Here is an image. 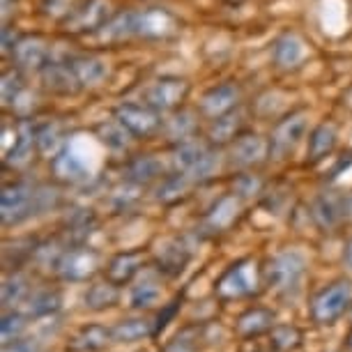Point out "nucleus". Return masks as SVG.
I'll list each match as a JSON object with an SVG mask.
<instances>
[{
    "label": "nucleus",
    "instance_id": "f257e3e1",
    "mask_svg": "<svg viewBox=\"0 0 352 352\" xmlns=\"http://www.w3.org/2000/svg\"><path fill=\"white\" fill-rule=\"evenodd\" d=\"M58 205V191L30 182H14L3 187L0 196V217L5 226H19L28 219L49 212Z\"/></svg>",
    "mask_w": 352,
    "mask_h": 352
},
{
    "label": "nucleus",
    "instance_id": "f03ea898",
    "mask_svg": "<svg viewBox=\"0 0 352 352\" xmlns=\"http://www.w3.org/2000/svg\"><path fill=\"white\" fill-rule=\"evenodd\" d=\"M352 307V281L348 278H338V281L324 285L318 290L311 300L309 316L318 327H329L336 324L341 318L348 314Z\"/></svg>",
    "mask_w": 352,
    "mask_h": 352
},
{
    "label": "nucleus",
    "instance_id": "7ed1b4c3",
    "mask_svg": "<svg viewBox=\"0 0 352 352\" xmlns=\"http://www.w3.org/2000/svg\"><path fill=\"white\" fill-rule=\"evenodd\" d=\"M307 261L297 251H281L263 267V281L278 295H295L302 285Z\"/></svg>",
    "mask_w": 352,
    "mask_h": 352
},
{
    "label": "nucleus",
    "instance_id": "20e7f679",
    "mask_svg": "<svg viewBox=\"0 0 352 352\" xmlns=\"http://www.w3.org/2000/svg\"><path fill=\"white\" fill-rule=\"evenodd\" d=\"M263 281V272L254 261H237L223 272L221 278L214 285L219 300H244V297L256 295Z\"/></svg>",
    "mask_w": 352,
    "mask_h": 352
},
{
    "label": "nucleus",
    "instance_id": "39448f33",
    "mask_svg": "<svg viewBox=\"0 0 352 352\" xmlns=\"http://www.w3.org/2000/svg\"><path fill=\"white\" fill-rule=\"evenodd\" d=\"M102 270V254L85 244H74L63 254L58 265V276L69 283H83Z\"/></svg>",
    "mask_w": 352,
    "mask_h": 352
},
{
    "label": "nucleus",
    "instance_id": "423d86ee",
    "mask_svg": "<svg viewBox=\"0 0 352 352\" xmlns=\"http://www.w3.org/2000/svg\"><path fill=\"white\" fill-rule=\"evenodd\" d=\"M116 120L129 131V136L148 138L162 129V120H159V111L152 109L150 104H120L116 109Z\"/></svg>",
    "mask_w": 352,
    "mask_h": 352
},
{
    "label": "nucleus",
    "instance_id": "0eeeda50",
    "mask_svg": "<svg viewBox=\"0 0 352 352\" xmlns=\"http://www.w3.org/2000/svg\"><path fill=\"white\" fill-rule=\"evenodd\" d=\"M304 129H307V116H304L302 111L285 116L274 127V131H272L270 157H274V159L288 157L292 148H295V145L300 143V138L304 136Z\"/></svg>",
    "mask_w": 352,
    "mask_h": 352
},
{
    "label": "nucleus",
    "instance_id": "6e6552de",
    "mask_svg": "<svg viewBox=\"0 0 352 352\" xmlns=\"http://www.w3.org/2000/svg\"><path fill=\"white\" fill-rule=\"evenodd\" d=\"M189 97V83L184 78L177 76H166L159 78L157 83H152V88L145 95L148 102L155 111H175L177 106L184 104V99Z\"/></svg>",
    "mask_w": 352,
    "mask_h": 352
},
{
    "label": "nucleus",
    "instance_id": "1a4fd4ad",
    "mask_svg": "<svg viewBox=\"0 0 352 352\" xmlns=\"http://www.w3.org/2000/svg\"><path fill=\"white\" fill-rule=\"evenodd\" d=\"M270 157V141L261 134H240L232 141L230 148V162L235 168H254L261 166Z\"/></svg>",
    "mask_w": 352,
    "mask_h": 352
},
{
    "label": "nucleus",
    "instance_id": "9d476101",
    "mask_svg": "<svg viewBox=\"0 0 352 352\" xmlns=\"http://www.w3.org/2000/svg\"><path fill=\"white\" fill-rule=\"evenodd\" d=\"M111 16V0H88L83 3L76 12H72L67 16V25L69 32H92V30H102L104 23L109 21Z\"/></svg>",
    "mask_w": 352,
    "mask_h": 352
},
{
    "label": "nucleus",
    "instance_id": "9b49d317",
    "mask_svg": "<svg viewBox=\"0 0 352 352\" xmlns=\"http://www.w3.org/2000/svg\"><path fill=\"white\" fill-rule=\"evenodd\" d=\"M242 214V198L237 194H226L219 201L212 205L210 212L203 219V228L212 232V235H219V232H226L232 223L240 219Z\"/></svg>",
    "mask_w": 352,
    "mask_h": 352
},
{
    "label": "nucleus",
    "instance_id": "f8f14e48",
    "mask_svg": "<svg viewBox=\"0 0 352 352\" xmlns=\"http://www.w3.org/2000/svg\"><path fill=\"white\" fill-rule=\"evenodd\" d=\"M12 60L16 63L19 69H37L42 72L44 65L51 60L49 44L39 35H25L16 42L12 49Z\"/></svg>",
    "mask_w": 352,
    "mask_h": 352
},
{
    "label": "nucleus",
    "instance_id": "ddd939ff",
    "mask_svg": "<svg viewBox=\"0 0 352 352\" xmlns=\"http://www.w3.org/2000/svg\"><path fill=\"white\" fill-rule=\"evenodd\" d=\"M237 104H240V88L235 83H221L210 92H205L201 102V113L205 118L217 120V118L226 116V113L235 111Z\"/></svg>",
    "mask_w": 352,
    "mask_h": 352
},
{
    "label": "nucleus",
    "instance_id": "4468645a",
    "mask_svg": "<svg viewBox=\"0 0 352 352\" xmlns=\"http://www.w3.org/2000/svg\"><path fill=\"white\" fill-rule=\"evenodd\" d=\"M143 263H145L143 251H122V254L111 258L109 265H106V270H104V274L111 283H116L122 288V285L134 281V276L141 272Z\"/></svg>",
    "mask_w": 352,
    "mask_h": 352
},
{
    "label": "nucleus",
    "instance_id": "2eb2a0df",
    "mask_svg": "<svg viewBox=\"0 0 352 352\" xmlns=\"http://www.w3.org/2000/svg\"><path fill=\"white\" fill-rule=\"evenodd\" d=\"M113 341V329L104 327V324L90 322L83 324L74 336L69 338L67 350L69 352H102L109 348Z\"/></svg>",
    "mask_w": 352,
    "mask_h": 352
},
{
    "label": "nucleus",
    "instance_id": "dca6fc26",
    "mask_svg": "<svg viewBox=\"0 0 352 352\" xmlns=\"http://www.w3.org/2000/svg\"><path fill=\"white\" fill-rule=\"evenodd\" d=\"M311 214H314L316 223L322 230H336L348 219L345 217V196H336V194L318 196Z\"/></svg>",
    "mask_w": 352,
    "mask_h": 352
},
{
    "label": "nucleus",
    "instance_id": "f3484780",
    "mask_svg": "<svg viewBox=\"0 0 352 352\" xmlns=\"http://www.w3.org/2000/svg\"><path fill=\"white\" fill-rule=\"evenodd\" d=\"M51 170L56 180L65 184H81L88 180V168H85L83 159L69 148H63L56 157H51Z\"/></svg>",
    "mask_w": 352,
    "mask_h": 352
},
{
    "label": "nucleus",
    "instance_id": "a211bd4d",
    "mask_svg": "<svg viewBox=\"0 0 352 352\" xmlns=\"http://www.w3.org/2000/svg\"><path fill=\"white\" fill-rule=\"evenodd\" d=\"M189 258H191V251L184 247L180 240H166L159 244L155 263H157V270L164 272L166 276H177L187 267Z\"/></svg>",
    "mask_w": 352,
    "mask_h": 352
},
{
    "label": "nucleus",
    "instance_id": "6ab92c4d",
    "mask_svg": "<svg viewBox=\"0 0 352 352\" xmlns=\"http://www.w3.org/2000/svg\"><path fill=\"white\" fill-rule=\"evenodd\" d=\"M272 327H274V311L265 307H254L237 318L235 334L242 338H256L261 334H270Z\"/></svg>",
    "mask_w": 352,
    "mask_h": 352
},
{
    "label": "nucleus",
    "instance_id": "aec40b11",
    "mask_svg": "<svg viewBox=\"0 0 352 352\" xmlns=\"http://www.w3.org/2000/svg\"><path fill=\"white\" fill-rule=\"evenodd\" d=\"M42 78L46 83V88L53 92H60V95H69V92L78 90V78L72 69L69 60L67 63H58V60H49L42 69Z\"/></svg>",
    "mask_w": 352,
    "mask_h": 352
},
{
    "label": "nucleus",
    "instance_id": "412c9836",
    "mask_svg": "<svg viewBox=\"0 0 352 352\" xmlns=\"http://www.w3.org/2000/svg\"><path fill=\"white\" fill-rule=\"evenodd\" d=\"M175 30V19L166 10H148L136 14V35L159 39Z\"/></svg>",
    "mask_w": 352,
    "mask_h": 352
},
{
    "label": "nucleus",
    "instance_id": "4be33fe9",
    "mask_svg": "<svg viewBox=\"0 0 352 352\" xmlns=\"http://www.w3.org/2000/svg\"><path fill=\"white\" fill-rule=\"evenodd\" d=\"M120 302V285L111 283L109 278L99 283H92L88 290H85L83 304L88 311H95V314H102V311L113 309Z\"/></svg>",
    "mask_w": 352,
    "mask_h": 352
},
{
    "label": "nucleus",
    "instance_id": "5701e85b",
    "mask_svg": "<svg viewBox=\"0 0 352 352\" xmlns=\"http://www.w3.org/2000/svg\"><path fill=\"white\" fill-rule=\"evenodd\" d=\"M65 235L72 244H83L88 240V235H92V230L97 228V217L92 210H85V208H78V210H72L67 217H65Z\"/></svg>",
    "mask_w": 352,
    "mask_h": 352
},
{
    "label": "nucleus",
    "instance_id": "b1692460",
    "mask_svg": "<svg viewBox=\"0 0 352 352\" xmlns=\"http://www.w3.org/2000/svg\"><path fill=\"white\" fill-rule=\"evenodd\" d=\"M208 327L203 324H187L164 345V352H201L208 341Z\"/></svg>",
    "mask_w": 352,
    "mask_h": 352
},
{
    "label": "nucleus",
    "instance_id": "393cba45",
    "mask_svg": "<svg viewBox=\"0 0 352 352\" xmlns=\"http://www.w3.org/2000/svg\"><path fill=\"white\" fill-rule=\"evenodd\" d=\"M69 65H72V69H74V74L81 85H97L104 81L106 74H109L106 63L97 56H76V58H72Z\"/></svg>",
    "mask_w": 352,
    "mask_h": 352
},
{
    "label": "nucleus",
    "instance_id": "a878e982",
    "mask_svg": "<svg viewBox=\"0 0 352 352\" xmlns=\"http://www.w3.org/2000/svg\"><path fill=\"white\" fill-rule=\"evenodd\" d=\"M148 336H155V322L145 318H127L113 327V341L116 343H136Z\"/></svg>",
    "mask_w": 352,
    "mask_h": 352
},
{
    "label": "nucleus",
    "instance_id": "bb28decb",
    "mask_svg": "<svg viewBox=\"0 0 352 352\" xmlns=\"http://www.w3.org/2000/svg\"><path fill=\"white\" fill-rule=\"evenodd\" d=\"M272 56H274V63L278 67H295V65H300L304 58V42L297 35L288 32V35L278 37L274 42Z\"/></svg>",
    "mask_w": 352,
    "mask_h": 352
},
{
    "label": "nucleus",
    "instance_id": "cd10ccee",
    "mask_svg": "<svg viewBox=\"0 0 352 352\" xmlns=\"http://www.w3.org/2000/svg\"><path fill=\"white\" fill-rule=\"evenodd\" d=\"M164 175V164L159 162L157 157H136L134 162H129L127 166V180L134 182V184H150L159 180V177Z\"/></svg>",
    "mask_w": 352,
    "mask_h": 352
},
{
    "label": "nucleus",
    "instance_id": "c85d7f7f",
    "mask_svg": "<svg viewBox=\"0 0 352 352\" xmlns=\"http://www.w3.org/2000/svg\"><path fill=\"white\" fill-rule=\"evenodd\" d=\"M131 35H136V12H120L111 16L102 28V39L111 44L124 42Z\"/></svg>",
    "mask_w": 352,
    "mask_h": 352
},
{
    "label": "nucleus",
    "instance_id": "c756f323",
    "mask_svg": "<svg viewBox=\"0 0 352 352\" xmlns=\"http://www.w3.org/2000/svg\"><path fill=\"white\" fill-rule=\"evenodd\" d=\"M28 316L35 318H46V316H56L63 307V295L56 288H44L30 292L28 297Z\"/></svg>",
    "mask_w": 352,
    "mask_h": 352
},
{
    "label": "nucleus",
    "instance_id": "7c9ffc66",
    "mask_svg": "<svg viewBox=\"0 0 352 352\" xmlns=\"http://www.w3.org/2000/svg\"><path fill=\"white\" fill-rule=\"evenodd\" d=\"M242 113L240 109L226 113V116L217 118L214 124L210 129V141L217 143V145H226V143H232L237 136H240V129H242Z\"/></svg>",
    "mask_w": 352,
    "mask_h": 352
},
{
    "label": "nucleus",
    "instance_id": "2f4dec72",
    "mask_svg": "<svg viewBox=\"0 0 352 352\" xmlns=\"http://www.w3.org/2000/svg\"><path fill=\"white\" fill-rule=\"evenodd\" d=\"M208 145L194 141V138H189V141H182L177 143L175 152H173V164H175V168L180 173H189L196 168L198 164H201V159L208 155Z\"/></svg>",
    "mask_w": 352,
    "mask_h": 352
},
{
    "label": "nucleus",
    "instance_id": "473e14b6",
    "mask_svg": "<svg viewBox=\"0 0 352 352\" xmlns=\"http://www.w3.org/2000/svg\"><path fill=\"white\" fill-rule=\"evenodd\" d=\"M336 145V129L334 124H318L309 136V159L311 162H322L324 157L331 155Z\"/></svg>",
    "mask_w": 352,
    "mask_h": 352
},
{
    "label": "nucleus",
    "instance_id": "72a5a7b5",
    "mask_svg": "<svg viewBox=\"0 0 352 352\" xmlns=\"http://www.w3.org/2000/svg\"><path fill=\"white\" fill-rule=\"evenodd\" d=\"M159 300H162V283L150 276L138 281L134 288H131V295H129L131 309H136V311H148L155 307V304H159Z\"/></svg>",
    "mask_w": 352,
    "mask_h": 352
},
{
    "label": "nucleus",
    "instance_id": "f704fd0d",
    "mask_svg": "<svg viewBox=\"0 0 352 352\" xmlns=\"http://www.w3.org/2000/svg\"><path fill=\"white\" fill-rule=\"evenodd\" d=\"M304 334L295 324H274L270 329V348L274 352H295L302 348Z\"/></svg>",
    "mask_w": 352,
    "mask_h": 352
},
{
    "label": "nucleus",
    "instance_id": "c9c22d12",
    "mask_svg": "<svg viewBox=\"0 0 352 352\" xmlns=\"http://www.w3.org/2000/svg\"><path fill=\"white\" fill-rule=\"evenodd\" d=\"M194 182L191 177L187 175V173H180L177 170L175 175H168V177H164L162 184L157 187V201H162V203H177V201H182L184 196H187V191H189V184Z\"/></svg>",
    "mask_w": 352,
    "mask_h": 352
},
{
    "label": "nucleus",
    "instance_id": "e433bc0d",
    "mask_svg": "<svg viewBox=\"0 0 352 352\" xmlns=\"http://www.w3.org/2000/svg\"><path fill=\"white\" fill-rule=\"evenodd\" d=\"M30 292L32 290H30L28 278H25L23 274H19V272H14V274L3 281V307L12 309V307H16V304L28 302Z\"/></svg>",
    "mask_w": 352,
    "mask_h": 352
},
{
    "label": "nucleus",
    "instance_id": "4c0bfd02",
    "mask_svg": "<svg viewBox=\"0 0 352 352\" xmlns=\"http://www.w3.org/2000/svg\"><path fill=\"white\" fill-rule=\"evenodd\" d=\"M32 145H37V136H35V129L25 127L19 131L14 145H12V150L8 152V157H5V164L10 166H23L30 162L32 157Z\"/></svg>",
    "mask_w": 352,
    "mask_h": 352
},
{
    "label": "nucleus",
    "instance_id": "58836bf2",
    "mask_svg": "<svg viewBox=\"0 0 352 352\" xmlns=\"http://www.w3.org/2000/svg\"><path fill=\"white\" fill-rule=\"evenodd\" d=\"M35 136H37V148L42 155H51L56 157L65 145H63V134H60V127L56 122H46L42 127L35 129Z\"/></svg>",
    "mask_w": 352,
    "mask_h": 352
},
{
    "label": "nucleus",
    "instance_id": "ea45409f",
    "mask_svg": "<svg viewBox=\"0 0 352 352\" xmlns=\"http://www.w3.org/2000/svg\"><path fill=\"white\" fill-rule=\"evenodd\" d=\"M25 331H28V316L19 314V311H10V314L3 316V322H0V338H3V345L23 338Z\"/></svg>",
    "mask_w": 352,
    "mask_h": 352
},
{
    "label": "nucleus",
    "instance_id": "a19ab883",
    "mask_svg": "<svg viewBox=\"0 0 352 352\" xmlns=\"http://www.w3.org/2000/svg\"><path fill=\"white\" fill-rule=\"evenodd\" d=\"M196 129V120L194 116L187 111L177 113L173 120H168V124H166V131H168V138L175 143H182V141H189L191 134H194Z\"/></svg>",
    "mask_w": 352,
    "mask_h": 352
},
{
    "label": "nucleus",
    "instance_id": "79ce46f5",
    "mask_svg": "<svg viewBox=\"0 0 352 352\" xmlns=\"http://www.w3.org/2000/svg\"><path fill=\"white\" fill-rule=\"evenodd\" d=\"M232 194H237L244 201V198H254L258 194H263V180L254 173H242V175L235 177L232 182Z\"/></svg>",
    "mask_w": 352,
    "mask_h": 352
},
{
    "label": "nucleus",
    "instance_id": "37998d69",
    "mask_svg": "<svg viewBox=\"0 0 352 352\" xmlns=\"http://www.w3.org/2000/svg\"><path fill=\"white\" fill-rule=\"evenodd\" d=\"M97 134L99 138L106 143V145H111V148H124V143H127V136H129V131L122 127L120 122H104V124H99L97 127Z\"/></svg>",
    "mask_w": 352,
    "mask_h": 352
},
{
    "label": "nucleus",
    "instance_id": "c03bdc74",
    "mask_svg": "<svg viewBox=\"0 0 352 352\" xmlns=\"http://www.w3.org/2000/svg\"><path fill=\"white\" fill-rule=\"evenodd\" d=\"M138 191H141V184H134V182H127L124 187H120L113 194V208L118 212H124L129 210L131 205L138 201Z\"/></svg>",
    "mask_w": 352,
    "mask_h": 352
},
{
    "label": "nucleus",
    "instance_id": "a18cd8bd",
    "mask_svg": "<svg viewBox=\"0 0 352 352\" xmlns=\"http://www.w3.org/2000/svg\"><path fill=\"white\" fill-rule=\"evenodd\" d=\"M180 307H182V297H175V300H173L164 311H159L157 322H155V336H159V331L166 329V324H168L173 318H175V314L180 311Z\"/></svg>",
    "mask_w": 352,
    "mask_h": 352
},
{
    "label": "nucleus",
    "instance_id": "49530a36",
    "mask_svg": "<svg viewBox=\"0 0 352 352\" xmlns=\"http://www.w3.org/2000/svg\"><path fill=\"white\" fill-rule=\"evenodd\" d=\"M3 352H39L37 348V343L32 341V338H19V341L14 343H8V345H3Z\"/></svg>",
    "mask_w": 352,
    "mask_h": 352
},
{
    "label": "nucleus",
    "instance_id": "de8ad7c7",
    "mask_svg": "<svg viewBox=\"0 0 352 352\" xmlns=\"http://www.w3.org/2000/svg\"><path fill=\"white\" fill-rule=\"evenodd\" d=\"M343 263L348 265V267L352 270V237L348 240V244H345V251H343Z\"/></svg>",
    "mask_w": 352,
    "mask_h": 352
},
{
    "label": "nucleus",
    "instance_id": "09e8293b",
    "mask_svg": "<svg viewBox=\"0 0 352 352\" xmlns=\"http://www.w3.org/2000/svg\"><path fill=\"white\" fill-rule=\"evenodd\" d=\"M345 217L352 219V194L345 196Z\"/></svg>",
    "mask_w": 352,
    "mask_h": 352
},
{
    "label": "nucleus",
    "instance_id": "8fccbe9b",
    "mask_svg": "<svg viewBox=\"0 0 352 352\" xmlns=\"http://www.w3.org/2000/svg\"><path fill=\"white\" fill-rule=\"evenodd\" d=\"M345 352H352V329L348 331V336H345Z\"/></svg>",
    "mask_w": 352,
    "mask_h": 352
},
{
    "label": "nucleus",
    "instance_id": "3c124183",
    "mask_svg": "<svg viewBox=\"0 0 352 352\" xmlns=\"http://www.w3.org/2000/svg\"><path fill=\"white\" fill-rule=\"evenodd\" d=\"M228 3H232V5H237V3H242V0H228Z\"/></svg>",
    "mask_w": 352,
    "mask_h": 352
},
{
    "label": "nucleus",
    "instance_id": "603ef678",
    "mask_svg": "<svg viewBox=\"0 0 352 352\" xmlns=\"http://www.w3.org/2000/svg\"><path fill=\"white\" fill-rule=\"evenodd\" d=\"M350 320H352V307H350Z\"/></svg>",
    "mask_w": 352,
    "mask_h": 352
}]
</instances>
